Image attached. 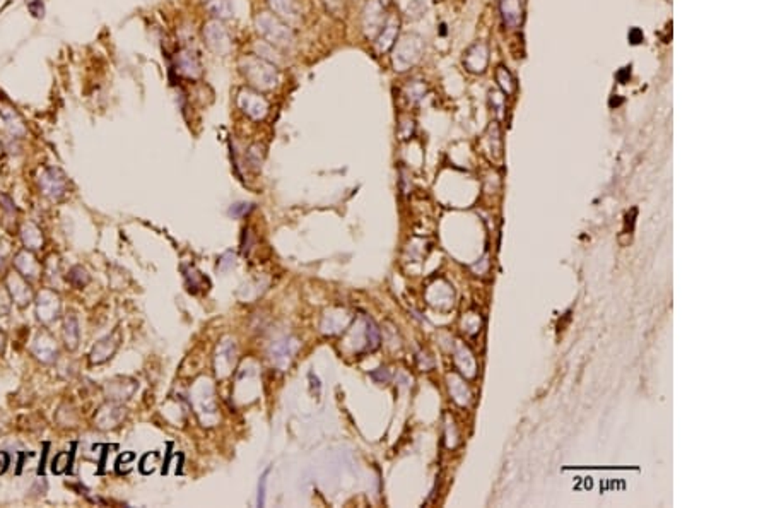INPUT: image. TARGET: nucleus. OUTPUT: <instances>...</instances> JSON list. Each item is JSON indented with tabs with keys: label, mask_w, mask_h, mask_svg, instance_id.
Listing matches in <instances>:
<instances>
[{
	"label": "nucleus",
	"mask_w": 769,
	"mask_h": 508,
	"mask_svg": "<svg viewBox=\"0 0 769 508\" xmlns=\"http://www.w3.org/2000/svg\"><path fill=\"white\" fill-rule=\"evenodd\" d=\"M0 204H2V208L6 212L16 214V206H14L12 199H10L9 195H0Z\"/></svg>",
	"instance_id": "c85d7f7f"
},
{
	"label": "nucleus",
	"mask_w": 769,
	"mask_h": 508,
	"mask_svg": "<svg viewBox=\"0 0 769 508\" xmlns=\"http://www.w3.org/2000/svg\"><path fill=\"white\" fill-rule=\"evenodd\" d=\"M14 266L19 274H23L26 279H36L42 274V264L38 262V259L35 257V253H31L29 250H23L16 255L14 259Z\"/></svg>",
	"instance_id": "ddd939ff"
},
{
	"label": "nucleus",
	"mask_w": 769,
	"mask_h": 508,
	"mask_svg": "<svg viewBox=\"0 0 769 508\" xmlns=\"http://www.w3.org/2000/svg\"><path fill=\"white\" fill-rule=\"evenodd\" d=\"M6 288L7 291H9L10 300H12L17 307L24 308L33 301L31 284H29L26 278H24L23 274H19V272H10V274H7Z\"/></svg>",
	"instance_id": "1a4fd4ad"
},
{
	"label": "nucleus",
	"mask_w": 769,
	"mask_h": 508,
	"mask_svg": "<svg viewBox=\"0 0 769 508\" xmlns=\"http://www.w3.org/2000/svg\"><path fill=\"white\" fill-rule=\"evenodd\" d=\"M79 337H81V330H79V322L75 318V315H67L64 324V341L65 347L69 351H75L79 346Z\"/></svg>",
	"instance_id": "aec40b11"
},
{
	"label": "nucleus",
	"mask_w": 769,
	"mask_h": 508,
	"mask_svg": "<svg viewBox=\"0 0 769 508\" xmlns=\"http://www.w3.org/2000/svg\"><path fill=\"white\" fill-rule=\"evenodd\" d=\"M386 23L383 0H370L363 12V28L368 38H377Z\"/></svg>",
	"instance_id": "6e6552de"
},
{
	"label": "nucleus",
	"mask_w": 769,
	"mask_h": 508,
	"mask_svg": "<svg viewBox=\"0 0 769 508\" xmlns=\"http://www.w3.org/2000/svg\"><path fill=\"white\" fill-rule=\"evenodd\" d=\"M3 347H6V336H3V332L0 330V353L3 351Z\"/></svg>",
	"instance_id": "72a5a7b5"
},
{
	"label": "nucleus",
	"mask_w": 769,
	"mask_h": 508,
	"mask_svg": "<svg viewBox=\"0 0 769 508\" xmlns=\"http://www.w3.org/2000/svg\"><path fill=\"white\" fill-rule=\"evenodd\" d=\"M46 260H48V262H46V266H45L46 278L50 279V282H52V284H55V279L58 278V274H60V264H58V257L50 255Z\"/></svg>",
	"instance_id": "393cba45"
},
{
	"label": "nucleus",
	"mask_w": 769,
	"mask_h": 508,
	"mask_svg": "<svg viewBox=\"0 0 769 508\" xmlns=\"http://www.w3.org/2000/svg\"><path fill=\"white\" fill-rule=\"evenodd\" d=\"M238 107L243 114L255 120H262L269 114V101L260 94V91L245 88L238 93Z\"/></svg>",
	"instance_id": "0eeeda50"
},
{
	"label": "nucleus",
	"mask_w": 769,
	"mask_h": 508,
	"mask_svg": "<svg viewBox=\"0 0 769 508\" xmlns=\"http://www.w3.org/2000/svg\"><path fill=\"white\" fill-rule=\"evenodd\" d=\"M255 28L265 43L275 48L287 50L294 45V33L279 16L271 12H260L255 17Z\"/></svg>",
	"instance_id": "f03ea898"
},
{
	"label": "nucleus",
	"mask_w": 769,
	"mask_h": 508,
	"mask_svg": "<svg viewBox=\"0 0 769 508\" xmlns=\"http://www.w3.org/2000/svg\"><path fill=\"white\" fill-rule=\"evenodd\" d=\"M248 209H250V208H246V204H239V206H235V208H233V209H231V214H236V216H238V214H239V212H245V210H248Z\"/></svg>",
	"instance_id": "473e14b6"
},
{
	"label": "nucleus",
	"mask_w": 769,
	"mask_h": 508,
	"mask_svg": "<svg viewBox=\"0 0 769 508\" xmlns=\"http://www.w3.org/2000/svg\"><path fill=\"white\" fill-rule=\"evenodd\" d=\"M271 7L274 9L275 16H279L280 19L287 21H298L301 16V3L300 0H269Z\"/></svg>",
	"instance_id": "f3484780"
},
{
	"label": "nucleus",
	"mask_w": 769,
	"mask_h": 508,
	"mask_svg": "<svg viewBox=\"0 0 769 508\" xmlns=\"http://www.w3.org/2000/svg\"><path fill=\"white\" fill-rule=\"evenodd\" d=\"M243 78L257 91H272L279 82V71L272 62L258 55H245L238 62Z\"/></svg>",
	"instance_id": "f257e3e1"
},
{
	"label": "nucleus",
	"mask_w": 769,
	"mask_h": 508,
	"mask_svg": "<svg viewBox=\"0 0 769 508\" xmlns=\"http://www.w3.org/2000/svg\"><path fill=\"white\" fill-rule=\"evenodd\" d=\"M116 347H118V339H116V336H108L105 337V339L98 341L96 346L93 347V351H91L89 354V359L93 365H101V363L108 361L113 356V353L116 351Z\"/></svg>",
	"instance_id": "2eb2a0df"
},
{
	"label": "nucleus",
	"mask_w": 769,
	"mask_h": 508,
	"mask_svg": "<svg viewBox=\"0 0 769 508\" xmlns=\"http://www.w3.org/2000/svg\"><path fill=\"white\" fill-rule=\"evenodd\" d=\"M0 117H2L3 123H6L7 130H9L14 137L26 136L28 129L26 125H24V120L21 118V115L17 114V110L12 107V105L0 103Z\"/></svg>",
	"instance_id": "f8f14e48"
},
{
	"label": "nucleus",
	"mask_w": 769,
	"mask_h": 508,
	"mask_svg": "<svg viewBox=\"0 0 769 508\" xmlns=\"http://www.w3.org/2000/svg\"><path fill=\"white\" fill-rule=\"evenodd\" d=\"M10 311V295L7 291V288L3 289L0 286V317H6Z\"/></svg>",
	"instance_id": "bb28decb"
},
{
	"label": "nucleus",
	"mask_w": 769,
	"mask_h": 508,
	"mask_svg": "<svg viewBox=\"0 0 769 508\" xmlns=\"http://www.w3.org/2000/svg\"><path fill=\"white\" fill-rule=\"evenodd\" d=\"M26 7L35 19H43L45 17V2L43 0H26Z\"/></svg>",
	"instance_id": "a878e982"
},
{
	"label": "nucleus",
	"mask_w": 769,
	"mask_h": 508,
	"mask_svg": "<svg viewBox=\"0 0 769 508\" xmlns=\"http://www.w3.org/2000/svg\"><path fill=\"white\" fill-rule=\"evenodd\" d=\"M629 78H631V69H629V67L622 69V71H621V72H619V74H617V79H619V82H622V84H624V82H626V81H628V79H629Z\"/></svg>",
	"instance_id": "2f4dec72"
},
{
	"label": "nucleus",
	"mask_w": 769,
	"mask_h": 508,
	"mask_svg": "<svg viewBox=\"0 0 769 508\" xmlns=\"http://www.w3.org/2000/svg\"><path fill=\"white\" fill-rule=\"evenodd\" d=\"M424 52V42L419 35H404L399 42L393 45V67L395 71L404 72L407 69L414 67L421 60Z\"/></svg>",
	"instance_id": "7ed1b4c3"
},
{
	"label": "nucleus",
	"mask_w": 769,
	"mask_h": 508,
	"mask_svg": "<svg viewBox=\"0 0 769 508\" xmlns=\"http://www.w3.org/2000/svg\"><path fill=\"white\" fill-rule=\"evenodd\" d=\"M123 416H125V409L116 404H107L98 411L94 421H96V426L101 428V430H110L123 419Z\"/></svg>",
	"instance_id": "4468645a"
},
{
	"label": "nucleus",
	"mask_w": 769,
	"mask_h": 508,
	"mask_svg": "<svg viewBox=\"0 0 769 508\" xmlns=\"http://www.w3.org/2000/svg\"><path fill=\"white\" fill-rule=\"evenodd\" d=\"M486 62L487 52L484 45H473L464 59V64L467 65L470 72H482L484 67H486Z\"/></svg>",
	"instance_id": "6ab92c4d"
},
{
	"label": "nucleus",
	"mask_w": 769,
	"mask_h": 508,
	"mask_svg": "<svg viewBox=\"0 0 769 508\" xmlns=\"http://www.w3.org/2000/svg\"><path fill=\"white\" fill-rule=\"evenodd\" d=\"M39 188H42L43 195L48 197L50 201H60L65 194H67L69 181L65 173L62 172L57 166H46L38 179Z\"/></svg>",
	"instance_id": "39448f33"
},
{
	"label": "nucleus",
	"mask_w": 769,
	"mask_h": 508,
	"mask_svg": "<svg viewBox=\"0 0 769 508\" xmlns=\"http://www.w3.org/2000/svg\"><path fill=\"white\" fill-rule=\"evenodd\" d=\"M36 317L42 324L50 325L60 318L62 300L53 289H42L36 295Z\"/></svg>",
	"instance_id": "423d86ee"
},
{
	"label": "nucleus",
	"mask_w": 769,
	"mask_h": 508,
	"mask_svg": "<svg viewBox=\"0 0 769 508\" xmlns=\"http://www.w3.org/2000/svg\"><path fill=\"white\" fill-rule=\"evenodd\" d=\"M72 457H74V452L57 453V455L53 457V460H52V471H53V473L62 474L64 471H67L69 466H72Z\"/></svg>",
	"instance_id": "5701e85b"
},
{
	"label": "nucleus",
	"mask_w": 769,
	"mask_h": 508,
	"mask_svg": "<svg viewBox=\"0 0 769 508\" xmlns=\"http://www.w3.org/2000/svg\"><path fill=\"white\" fill-rule=\"evenodd\" d=\"M9 464H10L9 455H7L6 452H0V474L6 473L7 467H9Z\"/></svg>",
	"instance_id": "7c9ffc66"
},
{
	"label": "nucleus",
	"mask_w": 769,
	"mask_h": 508,
	"mask_svg": "<svg viewBox=\"0 0 769 508\" xmlns=\"http://www.w3.org/2000/svg\"><path fill=\"white\" fill-rule=\"evenodd\" d=\"M33 354H35L38 361L45 363V365H50V363L55 361L58 358V346L55 337L50 332H46V330L39 332L36 336L35 343H33Z\"/></svg>",
	"instance_id": "9d476101"
},
{
	"label": "nucleus",
	"mask_w": 769,
	"mask_h": 508,
	"mask_svg": "<svg viewBox=\"0 0 769 508\" xmlns=\"http://www.w3.org/2000/svg\"><path fill=\"white\" fill-rule=\"evenodd\" d=\"M629 42H631L633 45H637V43L643 42V33H641L640 28H633V30L629 31Z\"/></svg>",
	"instance_id": "c756f323"
},
{
	"label": "nucleus",
	"mask_w": 769,
	"mask_h": 508,
	"mask_svg": "<svg viewBox=\"0 0 769 508\" xmlns=\"http://www.w3.org/2000/svg\"><path fill=\"white\" fill-rule=\"evenodd\" d=\"M323 6H325L327 12H329L330 16L337 17V19L345 17V12H347V9H345V0H323Z\"/></svg>",
	"instance_id": "b1692460"
},
{
	"label": "nucleus",
	"mask_w": 769,
	"mask_h": 508,
	"mask_svg": "<svg viewBox=\"0 0 769 508\" xmlns=\"http://www.w3.org/2000/svg\"><path fill=\"white\" fill-rule=\"evenodd\" d=\"M621 98H612L610 100V107H614V105H621Z\"/></svg>",
	"instance_id": "f704fd0d"
},
{
	"label": "nucleus",
	"mask_w": 769,
	"mask_h": 508,
	"mask_svg": "<svg viewBox=\"0 0 769 508\" xmlns=\"http://www.w3.org/2000/svg\"><path fill=\"white\" fill-rule=\"evenodd\" d=\"M67 281L71 282L72 286H75V288H84V286L89 282V274H87V271L84 269V267L75 266L69 271Z\"/></svg>",
	"instance_id": "4be33fe9"
},
{
	"label": "nucleus",
	"mask_w": 769,
	"mask_h": 508,
	"mask_svg": "<svg viewBox=\"0 0 769 508\" xmlns=\"http://www.w3.org/2000/svg\"><path fill=\"white\" fill-rule=\"evenodd\" d=\"M267 476H269V471L260 478V482H258V500H257L258 507H264L265 503V486H267Z\"/></svg>",
	"instance_id": "cd10ccee"
},
{
	"label": "nucleus",
	"mask_w": 769,
	"mask_h": 508,
	"mask_svg": "<svg viewBox=\"0 0 769 508\" xmlns=\"http://www.w3.org/2000/svg\"><path fill=\"white\" fill-rule=\"evenodd\" d=\"M202 35L206 45L209 46L210 52H214L216 55L224 57L233 50L231 36H229L228 30H226L224 24H222L219 19H212L209 21V23L203 24Z\"/></svg>",
	"instance_id": "20e7f679"
},
{
	"label": "nucleus",
	"mask_w": 769,
	"mask_h": 508,
	"mask_svg": "<svg viewBox=\"0 0 769 508\" xmlns=\"http://www.w3.org/2000/svg\"><path fill=\"white\" fill-rule=\"evenodd\" d=\"M21 239H23L24 246L28 250H39L43 246V243H45L42 228L38 224L31 223V221H28V223H24L21 226Z\"/></svg>",
	"instance_id": "a211bd4d"
},
{
	"label": "nucleus",
	"mask_w": 769,
	"mask_h": 508,
	"mask_svg": "<svg viewBox=\"0 0 769 508\" xmlns=\"http://www.w3.org/2000/svg\"><path fill=\"white\" fill-rule=\"evenodd\" d=\"M207 12L214 17V19H228L233 16V3L231 0H203Z\"/></svg>",
	"instance_id": "412c9836"
},
{
	"label": "nucleus",
	"mask_w": 769,
	"mask_h": 508,
	"mask_svg": "<svg viewBox=\"0 0 769 508\" xmlns=\"http://www.w3.org/2000/svg\"><path fill=\"white\" fill-rule=\"evenodd\" d=\"M397 33H399V21L395 17L386 19L385 26L381 28V31L378 33V36L374 38V45H377L378 52H386L388 48H392L395 45Z\"/></svg>",
	"instance_id": "dca6fc26"
},
{
	"label": "nucleus",
	"mask_w": 769,
	"mask_h": 508,
	"mask_svg": "<svg viewBox=\"0 0 769 508\" xmlns=\"http://www.w3.org/2000/svg\"><path fill=\"white\" fill-rule=\"evenodd\" d=\"M177 72L187 79H199L202 75V64L192 48H181L178 52Z\"/></svg>",
	"instance_id": "9b49d317"
}]
</instances>
